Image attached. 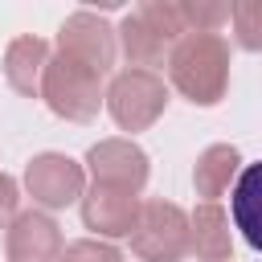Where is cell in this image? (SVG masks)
Wrapping results in <instances>:
<instances>
[{
	"label": "cell",
	"instance_id": "6da1fadb",
	"mask_svg": "<svg viewBox=\"0 0 262 262\" xmlns=\"http://www.w3.org/2000/svg\"><path fill=\"white\" fill-rule=\"evenodd\" d=\"M168 86L192 106H217L229 90V41L221 33H184L168 49Z\"/></svg>",
	"mask_w": 262,
	"mask_h": 262
},
{
	"label": "cell",
	"instance_id": "7a4b0ae2",
	"mask_svg": "<svg viewBox=\"0 0 262 262\" xmlns=\"http://www.w3.org/2000/svg\"><path fill=\"white\" fill-rule=\"evenodd\" d=\"M102 90H106V86H102L98 74H90L86 66L53 53L49 66H45V74H41L37 98H41L57 119H66V123H90V119L102 111Z\"/></svg>",
	"mask_w": 262,
	"mask_h": 262
},
{
	"label": "cell",
	"instance_id": "3957f363",
	"mask_svg": "<svg viewBox=\"0 0 262 262\" xmlns=\"http://www.w3.org/2000/svg\"><path fill=\"white\" fill-rule=\"evenodd\" d=\"M131 254L139 262H184L188 254V213L176 201L147 196L139 201L135 225H131Z\"/></svg>",
	"mask_w": 262,
	"mask_h": 262
},
{
	"label": "cell",
	"instance_id": "277c9868",
	"mask_svg": "<svg viewBox=\"0 0 262 262\" xmlns=\"http://www.w3.org/2000/svg\"><path fill=\"white\" fill-rule=\"evenodd\" d=\"M102 106L119 123V131H147L168 111V82L147 70H119L102 90Z\"/></svg>",
	"mask_w": 262,
	"mask_h": 262
},
{
	"label": "cell",
	"instance_id": "5b68a950",
	"mask_svg": "<svg viewBox=\"0 0 262 262\" xmlns=\"http://www.w3.org/2000/svg\"><path fill=\"white\" fill-rule=\"evenodd\" d=\"M25 192L33 196V205H41L49 213L53 209H70L86 192V172L66 151H41L25 168Z\"/></svg>",
	"mask_w": 262,
	"mask_h": 262
},
{
	"label": "cell",
	"instance_id": "8992f818",
	"mask_svg": "<svg viewBox=\"0 0 262 262\" xmlns=\"http://www.w3.org/2000/svg\"><path fill=\"white\" fill-rule=\"evenodd\" d=\"M57 53L70 57V61H78V66H86L90 74L106 78V74L115 70V57H119V49H115V29H111L102 16L78 8V12H70V16L61 20V29H57Z\"/></svg>",
	"mask_w": 262,
	"mask_h": 262
},
{
	"label": "cell",
	"instance_id": "52a82bcc",
	"mask_svg": "<svg viewBox=\"0 0 262 262\" xmlns=\"http://www.w3.org/2000/svg\"><path fill=\"white\" fill-rule=\"evenodd\" d=\"M82 172L94 176V184H111V188H127V192H143L147 176H151V160L147 151L127 139V135H111V139H98L86 160H82Z\"/></svg>",
	"mask_w": 262,
	"mask_h": 262
},
{
	"label": "cell",
	"instance_id": "ba28073f",
	"mask_svg": "<svg viewBox=\"0 0 262 262\" xmlns=\"http://www.w3.org/2000/svg\"><path fill=\"white\" fill-rule=\"evenodd\" d=\"M61 229L41 209H16L4 225V254L8 262H57L61 254Z\"/></svg>",
	"mask_w": 262,
	"mask_h": 262
},
{
	"label": "cell",
	"instance_id": "9c48e42d",
	"mask_svg": "<svg viewBox=\"0 0 262 262\" xmlns=\"http://www.w3.org/2000/svg\"><path fill=\"white\" fill-rule=\"evenodd\" d=\"M82 209V225L102 237V242H115V237H127L131 225H135V213H139V196L127 192V188H111V184H90L78 201Z\"/></svg>",
	"mask_w": 262,
	"mask_h": 262
},
{
	"label": "cell",
	"instance_id": "30bf717a",
	"mask_svg": "<svg viewBox=\"0 0 262 262\" xmlns=\"http://www.w3.org/2000/svg\"><path fill=\"white\" fill-rule=\"evenodd\" d=\"M188 254L196 262H233V225L221 205H196L188 213Z\"/></svg>",
	"mask_w": 262,
	"mask_h": 262
},
{
	"label": "cell",
	"instance_id": "8fae6325",
	"mask_svg": "<svg viewBox=\"0 0 262 262\" xmlns=\"http://www.w3.org/2000/svg\"><path fill=\"white\" fill-rule=\"evenodd\" d=\"M49 57H53V49H49L45 37H33V33L12 37L8 49H4V82H8L16 94L37 98L41 74H45V66H49Z\"/></svg>",
	"mask_w": 262,
	"mask_h": 262
},
{
	"label": "cell",
	"instance_id": "7c38bea8",
	"mask_svg": "<svg viewBox=\"0 0 262 262\" xmlns=\"http://www.w3.org/2000/svg\"><path fill=\"white\" fill-rule=\"evenodd\" d=\"M115 49L127 57V70H147V74H156V66L168 61L172 41H164V37L131 8V12L119 20V29H115Z\"/></svg>",
	"mask_w": 262,
	"mask_h": 262
},
{
	"label": "cell",
	"instance_id": "4fadbf2b",
	"mask_svg": "<svg viewBox=\"0 0 262 262\" xmlns=\"http://www.w3.org/2000/svg\"><path fill=\"white\" fill-rule=\"evenodd\" d=\"M242 168L246 164H242V151L233 143H209L196 156V164H192V188H196V196L205 205H217V196H225L233 188V180H237Z\"/></svg>",
	"mask_w": 262,
	"mask_h": 262
},
{
	"label": "cell",
	"instance_id": "5bb4252c",
	"mask_svg": "<svg viewBox=\"0 0 262 262\" xmlns=\"http://www.w3.org/2000/svg\"><path fill=\"white\" fill-rule=\"evenodd\" d=\"M254 188H258V168H254V164H246V168L237 172L233 188H229V225H237V229H242V237H246V246H250V250H258V246H262L258 217H254Z\"/></svg>",
	"mask_w": 262,
	"mask_h": 262
},
{
	"label": "cell",
	"instance_id": "9a60e30c",
	"mask_svg": "<svg viewBox=\"0 0 262 262\" xmlns=\"http://www.w3.org/2000/svg\"><path fill=\"white\" fill-rule=\"evenodd\" d=\"M176 4H180L184 33H217L221 25H229L225 0H176Z\"/></svg>",
	"mask_w": 262,
	"mask_h": 262
},
{
	"label": "cell",
	"instance_id": "2e32d148",
	"mask_svg": "<svg viewBox=\"0 0 262 262\" xmlns=\"http://www.w3.org/2000/svg\"><path fill=\"white\" fill-rule=\"evenodd\" d=\"M229 25H233V41H237L246 53L262 49V4H258V0L229 4Z\"/></svg>",
	"mask_w": 262,
	"mask_h": 262
},
{
	"label": "cell",
	"instance_id": "e0dca14e",
	"mask_svg": "<svg viewBox=\"0 0 262 262\" xmlns=\"http://www.w3.org/2000/svg\"><path fill=\"white\" fill-rule=\"evenodd\" d=\"M135 12H139V16H143L164 41L176 45V41L184 37V20H180V4H176V0H143Z\"/></svg>",
	"mask_w": 262,
	"mask_h": 262
},
{
	"label": "cell",
	"instance_id": "ac0fdd59",
	"mask_svg": "<svg viewBox=\"0 0 262 262\" xmlns=\"http://www.w3.org/2000/svg\"><path fill=\"white\" fill-rule=\"evenodd\" d=\"M57 262H127L123 250L115 242H102V237H78L70 246H61Z\"/></svg>",
	"mask_w": 262,
	"mask_h": 262
},
{
	"label": "cell",
	"instance_id": "d6986e66",
	"mask_svg": "<svg viewBox=\"0 0 262 262\" xmlns=\"http://www.w3.org/2000/svg\"><path fill=\"white\" fill-rule=\"evenodd\" d=\"M16 201H20V188H16V180H12L8 172H0V229L12 221V213H16Z\"/></svg>",
	"mask_w": 262,
	"mask_h": 262
}]
</instances>
